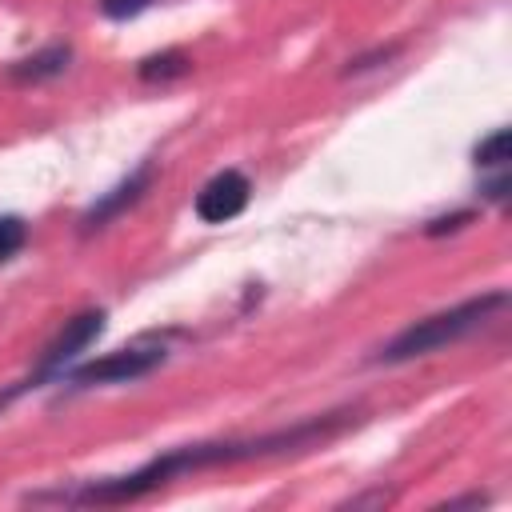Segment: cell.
Segmentation results:
<instances>
[{"instance_id":"cell-7","label":"cell","mask_w":512,"mask_h":512,"mask_svg":"<svg viewBox=\"0 0 512 512\" xmlns=\"http://www.w3.org/2000/svg\"><path fill=\"white\" fill-rule=\"evenodd\" d=\"M68 60H72V48H68V44H52V48L28 56V60H16V64H12V80H20V84H36V80L60 76V72L68 68Z\"/></svg>"},{"instance_id":"cell-4","label":"cell","mask_w":512,"mask_h":512,"mask_svg":"<svg viewBox=\"0 0 512 512\" xmlns=\"http://www.w3.org/2000/svg\"><path fill=\"white\" fill-rule=\"evenodd\" d=\"M100 332H104V312H100V308H88V312H80V316L64 320L60 336L44 348V356H40V364H36L32 380H24V384H40V380H48V376L64 372V364H68L72 356H80V352H84Z\"/></svg>"},{"instance_id":"cell-12","label":"cell","mask_w":512,"mask_h":512,"mask_svg":"<svg viewBox=\"0 0 512 512\" xmlns=\"http://www.w3.org/2000/svg\"><path fill=\"white\" fill-rule=\"evenodd\" d=\"M472 220V212H452V216H440V220H432L428 224V236H444V232H456V228H464Z\"/></svg>"},{"instance_id":"cell-2","label":"cell","mask_w":512,"mask_h":512,"mask_svg":"<svg viewBox=\"0 0 512 512\" xmlns=\"http://www.w3.org/2000/svg\"><path fill=\"white\" fill-rule=\"evenodd\" d=\"M504 304H508V292H484V296H472V300H464V304H456V308H448V312L424 316V320L408 324V328L380 352V360H384V364H404V360L428 356V352H436V348H444V344H456V340H464L468 332H476V328H480L496 308H504Z\"/></svg>"},{"instance_id":"cell-9","label":"cell","mask_w":512,"mask_h":512,"mask_svg":"<svg viewBox=\"0 0 512 512\" xmlns=\"http://www.w3.org/2000/svg\"><path fill=\"white\" fill-rule=\"evenodd\" d=\"M508 152H512V136H508V128H496L488 140L476 144V164L480 168H500V164H508Z\"/></svg>"},{"instance_id":"cell-8","label":"cell","mask_w":512,"mask_h":512,"mask_svg":"<svg viewBox=\"0 0 512 512\" xmlns=\"http://www.w3.org/2000/svg\"><path fill=\"white\" fill-rule=\"evenodd\" d=\"M192 68V60L180 52V48H168V52H156V56H144L140 60V80L156 84V80H176Z\"/></svg>"},{"instance_id":"cell-10","label":"cell","mask_w":512,"mask_h":512,"mask_svg":"<svg viewBox=\"0 0 512 512\" xmlns=\"http://www.w3.org/2000/svg\"><path fill=\"white\" fill-rule=\"evenodd\" d=\"M28 240V224L20 216H0V264L12 260Z\"/></svg>"},{"instance_id":"cell-3","label":"cell","mask_w":512,"mask_h":512,"mask_svg":"<svg viewBox=\"0 0 512 512\" xmlns=\"http://www.w3.org/2000/svg\"><path fill=\"white\" fill-rule=\"evenodd\" d=\"M164 356L168 352L160 344H132V348H120V352H108L100 360H88V364L72 368L68 380L80 384V388H92V384H128V380H140L152 368H160Z\"/></svg>"},{"instance_id":"cell-1","label":"cell","mask_w":512,"mask_h":512,"mask_svg":"<svg viewBox=\"0 0 512 512\" xmlns=\"http://www.w3.org/2000/svg\"><path fill=\"white\" fill-rule=\"evenodd\" d=\"M344 412L336 416H320V420H304L296 428L272 432V436H256V440H216V444H188V448H172L156 460H148L144 468L128 472V476H112V480H92L76 492H60V500L68 504H124V500H140L152 488L168 484L172 476L196 472V468H216V464H236V460H252V456H272V452H292V448H312L328 436H336L344 428Z\"/></svg>"},{"instance_id":"cell-6","label":"cell","mask_w":512,"mask_h":512,"mask_svg":"<svg viewBox=\"0 0 512 512\" xmlns=\"http://www.w3.org/2000/svg\"><path fill=\"white\" fill-rule=\"evenodd\" d=\"M152 176H156V168L152 164H140L128 180H120L108 196H100L92 208H88V216H84V232H92V228H104L112 216H120L124 208H132L144 192H148V184H152Z\"/></svg>"},{"instance_id":"cell-11","label":"cell","mask_w":512,"mask_h":512,"mask_svg":"<svg viewBox=\"0 0 512 512\" xmlns=\"http://www.w3.org/2000/svg\"><path fill=\"white\" fill-rule=\"evenodd\" d=\"M152 0H100V12L108 20H128V16H140Z\"/></svg>"},{"instance_id":"cell-5","label":"cell","mask_w":512,"mask_h":512,"mask_svg":"<svg viewBox=\"0 0 512 512\" xmlns=\"http://www.w3.org/2000/svg\"><path fill=\"white\" fill-rule=\"evenodd\" d=\"M248 196H252L248 176L236 172V168H224L196 192V216L204 224H224V220H232L248 208Z\"/></svg>"}]
</instances>
